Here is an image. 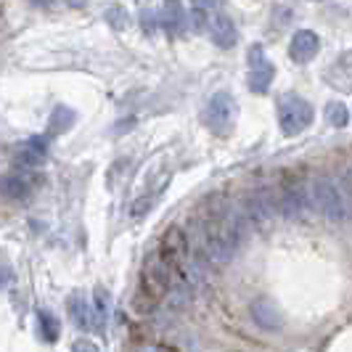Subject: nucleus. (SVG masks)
I'll return each mask as SVG.
<instances>
[{"label": "nucleus", "instance_id": "f257e3e1", "mask_svg": "<svg viewBox=\"0 0 352 352\" xmlns=\"http://www.w3.org/2000/svg\"><path fill=\"white\" fill-rule=\"evenodd\" d=\"M307 194H310V204H313L329 223H344V220L350 217L347 196H344V191L336 186L331 177H316V180L307 186Z\"/></svg>", "mask_w": 352, "mask_h": 352}, {"label": "nucleus", "instance_id": "f03ea898", "mask_svg": "<svg viewBox=\"0 0 352 352\" xmlns=\"http://www.w3.org/2000/svg\"><path fill=\"white\" fill-rule=\"evenodd\" d=\"M278 124H281L283 135H289V138L300 135L313 124V106L294 93L281 96L278 98Z\"/></svg>", "mask_w": 352, "mask_h": 352}, {"label": "nucleus", "instance_id": "7ed1b4c3", "mask_svg": "<svg viewBox=\"0 0 352 352\" xmlns=\"http://www.w3.org/2000/svg\"><path fill=\"white\" fill-rule=\"evenodd\" d=\"M236 117H239V109H236L233 96L226 93V90L214 93L210 98V104H207V114H204L207 127H210L212 133L228 135L230 130H233V124H236Z\"/></svg>", "mask_w": 352, "mask_h": 352}, {"label": "nucleus", "instance_id": "20e7f679", "mask_svg": "<svg viewBox=\"0 0 352 352\" xmlns=\"http://www.w3.org/2000/svg\"><path fill=\"white\" fill-rule=\"evenodd\" d=\"M276 194V207L283 217L289 220H300L305 212L310 210V194H307V186L300 180H286Z\"/></svg>", "mask_w": 352, "mask_h": 352}, {"label": "nucleus", "instance_id": "39448f33", "mask_svg": "<svg viewBox=\"0 0 352 352\" xmlns=\"http://www.w3.org/2000/svg\"><path fill=\"white\" fill-rule=\"evenodd\" d=\"M249 90L252 93H267L276 77V67L267 61L263 45H252L249 48Z\"/></svg>", "mask_w": 352, "mask_h": 352}, {"label": "nucleus", "instance_id": "423d86ee", "mask_svg": "<svg viewBox=\"0 0 352 352\" xmlns=\"http://www.w3.org/2000/svg\"><path fill=\"white\" fill-rule=\"evenodd\" d=\"M320 51V37L313 32V30H300V32H294L292 37V43H289V56H292V61H297V64H307V61H313Z\"/></svg>", "mask_w": 352, "mask_h": 352}, {"label": "nucleus", "instance_id": "0eeeda50", "mask_svg": "<svg viewBox=\"0 0 352 352\" xmlns=\"http://www.w3.org/2000/svg\"><path fill=\"white\" fill-rule=\"evenodd\" d=\"M207 30H210L214 45H220V48H233L236 40H239V32H236L233 21L226 14H214V16L207 19Z\"/></svg>", "mask_w": 352, "mask_h": 352}, {"label": "nucleus", "instance_id": "6e6552de", "mask_svg": "<svg viewBox=\"0 0 352 352\" xmlns=\"http://www.w3.org/2000/svg\"><path fill=\"white\" fill-rule=\"evenodd\" d=\"M69 316L74 320V326L80 329V331H93V329H101V320H98V313H96V307H90L85 297H72L69 300Z\"/></svg>", "mask_w": 352, "mask_h": 352}, {"label": "nucleus", "instance_id": "1a4fd4ad", "mask_svg": "<svg viewBox=\"0 0 352 352\" xmlns=\"http://www.w3.org/2000/svg\"><path fill=\"white\" fill-rule=\"evenodd\" d=\"M32 194V180L24 173H14V175L0 177V196L11 199V201H21Z\"/></svg>", "mask_w": 352, "mask_h": 352}, {"label": "nucleus", "instance_id": "9d476101", "mask_svg": "<svg viewBox=\"0 0 352 352\" xmlns=\"http://www.w3.org/2000/svg\"><path fill=\"white\" fill-rule=\"evenodd\" d=\"M252 318H254V323H257L260 329H265V331H276V329H281V323H283L278 307L267 300H257L252 305Z\"/></svg>", "mask_w": 352, "mask_h": 352}, {"label": "nucleus", "instance_id": "9b49d317", "mask_svg": "<svg viewBox=\"0 0 352 352\" xmlns=\"http://www.w3.org/2000/svg\"><path fill=\"white\" fill-rule=\"evenodd\" d=\"M45 157H48V141H45L43 135L30 138L24 146H19V151H16V162L24 164V167H35V164H40Z\"/></svg>", "mask_w": 352, "mask_h": 352}, {"label": "nucleus", "instance_id": "f8f14e48", "mask_svg": "<svg viewBox=\"0 0 352 352\" xmlns=\"http://www.w3.org/2000/svg\"><path fill=\"white\" fill-rule=\"evenodd\" d=\"M162 27L170 32V35H180L183 27H186V11H183V3L180 0H164L162 6Z\"/></svg>", "mask_w": 352, "mask_h": 352}, {"label": "nucleus", "instance_id": "ddd939ff", "mask_svg": "<svg viewBox=\"0 0 352 352\" xmlns=\"http://www.w3.org/2000/svg\"><path fill=\"white\" fill-rule=\"evenodd\" d=\"M37 323H40V334L45 342H56L58 339V318L53 316L51 310H45V307H40L37 310Z\"/></svg>", "mask_w": 352, "mask_h": 352}, {"label": "nucleus", "instance_id": "4468645a", "mask_svg": "<svg viewBox=\"0 0 352 352\" xmlns=\"http://www.w3.org/2000/svg\"><path fill=\"white\" fill-rule=\"evenodd\" d=\"M74 120H77V114H74L72 109H67V106H56L51 114V133H56V135L67 133L72 124H74Z\"/></svg>", "mask_w": 352, "mask_h": 352}, {"label": "nucleus", "instance_id": "2eb2a0df", "mask_svg": "<svg viewBox=\"0 0 352 352\" xmlns=\"http://www.w3.org/2000/svg\"><path fill=\"white\" fill-rule=\"evenodd\" d=\"M326 120L334 127H344V124L350 122V111H347V106L342 104V101H331V104L326 106Z\"/></svg>", "mask_w": 352, "mask_h": 352}, {"label": "nucleus", "instance_id": "dca6fc26", "mask_svg": "<svg viewBox=\"0 0 352 352\" xmlns=\"http://www.w3.org/2000/svg\"><path fill=\"white\" fill-rule=\"evenodd\" d=\"M96 313H98V320H101V329L106 326V318H109V294L106 289H96Z\"/></svg>", "mask_w": 352, "mask_h": 352}, {"label": "nucleus", "instance_id": "f3484780", "mask_svg": "<svg viewBox=\"0 0 352 352\" xmlns=\"http://www.w3.org/2000/svg\"><path fill=\"white\" fill-rule=\"evenodd\" d=\"M342 183H344V186H342L344 196H347V199H352V164L347 167V170H344V177H342Z\"/></svg>", "mask_w": 352, "mask_h": 352}, {"label": "nucleus", "instance_id": "a211bd4d", "mask_svg": "<svg viewBox=\"0 0 352 352\" xmlns=\"http://www.w3.org/2000/svg\"><path fill=\"white\" fill-rule=\"evenodd\" d=\"M72 352H98V347L93 344V342H74V347H72Z\"/></svg>", "mask_w": 352, "mask_h": 352}, {"label": "nucleus", "instance_id": "6ab92c4d", "mask_svg": "<svg viewBox=\"0 0 352 352\" xmlns=\"http://www.w3.org/2000/svg\"><path fill=\"white\" fill-rule=\"evenodd\" d=\"M196 8H201V11H210V8H217L223 0H191Z\"/></svg>", "mask_w": 352, "mask_h": 352}, {"label": "nucleus", "instance_id": "aec40b11", "mask_svg": "<svg viewBox=\"0 0 352 352\" xmlns=\"http://www.w3.org/2000/svg\"><path fill=\"white\" fill-rule=\"evenodd\" d=\"M135 352H173V350H167V347H162V344H141Z\"/></svg>", "mask_w": 352, "mask_h": 352}, {"label": "nucleus", "instance_id": "412c9836", "mask_svg": "<svg viewBox=\"0 0 352 352\" xmlns=\"http://www.w3.org/2000/svg\"><path fill=\"white\" fill-rule=\"evenodd\" d=\"M8 281H11V270H8V267H0V289Z\"/></svg>", "mask_w": 352, "mask_h": 352}]
</instances>
